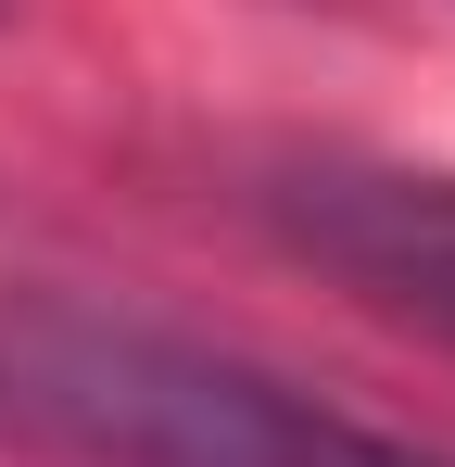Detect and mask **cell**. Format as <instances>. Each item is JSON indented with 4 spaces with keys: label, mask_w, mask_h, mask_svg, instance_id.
<instances>
[{
    "label": "cell",
    "mask_w": 455,
    "mask_h": 467,
    "mask_svg": "<svg viewBox=\"0 0 455 467\" xmlns=\"http://www.w3.org/2000/svg\"><path fill=\"white\" fill-rule=\"evenodd\" d=\"M38 404L114 467H443L316 391L240 367V354L152 341V328H51Z\"/></svg>",
    "instance_id": "6da1fadb"
},
{
    "label": "cell",
    "mask_w": 455,
    "mask_h": 467,
    "mask_svg": "<svg viewBox=\"0 0 455 467\" xmlns=\"http://www.w3.org/2000/svg\"><path fill=\"white\" fill-rule=\"evenodd\" d=\"M279 215L316 265H342L367 304L418 316L455 341V177H405V164H303Z\"/></svg>",
    "instance_id": "7a4b0ae2"
}]
</instances>
